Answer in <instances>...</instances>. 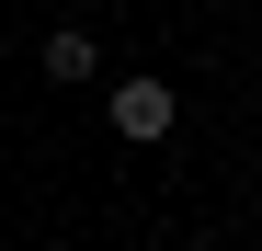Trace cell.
Listing matches in <instances>:
<instances>
[{
	"label": "cell",
	"mask_w": 262,
	"mask_h": 251,
	"mask_svg": "<svg viewBox=\"0 0 262 251\" xmlns=\"http://www.w3.org/2000/svg\"><path fill=\"white\" fill-rule=\"evenodd\" d=\"M103 114H114V137H125V149H160L183 103H171V80H148V69H125L114 92H103Z\"/></svg>",
	"instance_id": "cell-1"
},
{
	"label": "cell",
	"mask_w": 262,
	"mask_h": 251,
	"mask_svg": "<svg viewBox=\"0 0 262 251\" xmlns=\"http://www.w3.org/2000/svg\"><path fill=\"white\" fill-rule=\"evenodd\" d=\"M46 80H103V46H92V23H57V34H46Z\"/></svg>",
	"instance_id": "cell-2"
}]
</instances>
